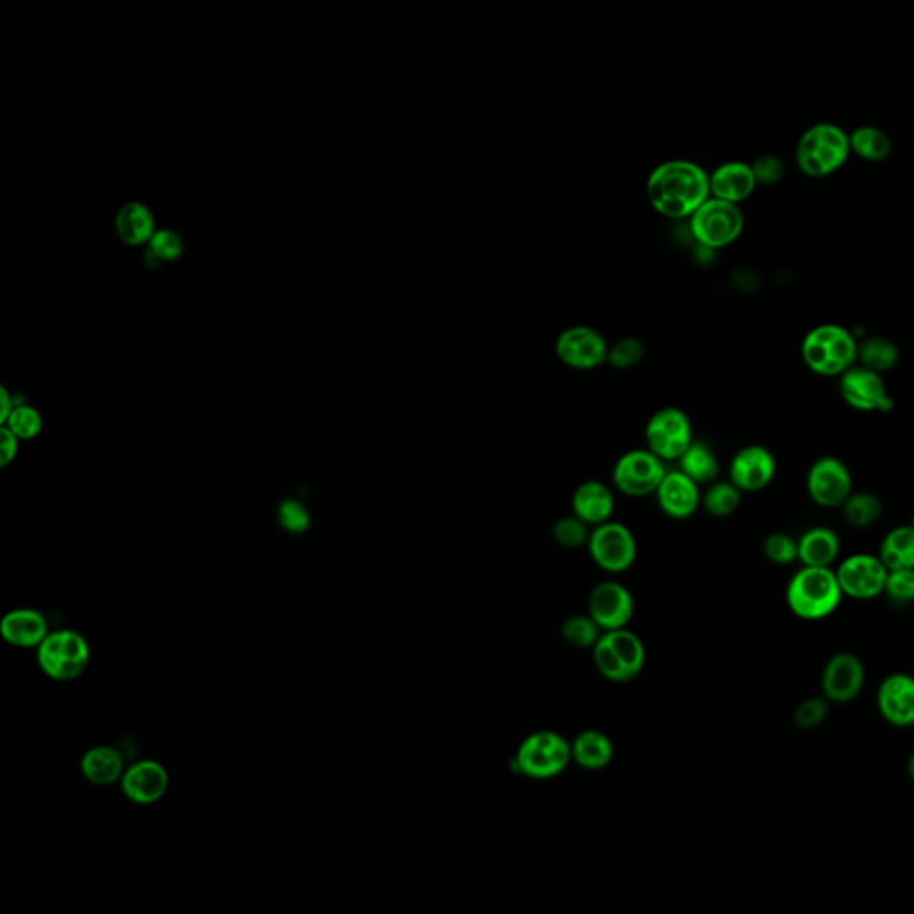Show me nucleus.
Masks as SVG:
<instances>
[{
  "mask_svg": "<svg viewBox=\"0 0 914 914\" xmlns=\"http://www.w3.org/2000/svg\"><path fill=\"white\" fill-rule=\"evenodd\" d=\"M81 772L95 786H109L122 779L124 760L112 747H95L83 755Z\"/></svg>",
  "mask_w": 914,
  "mask_h": 914,
  "instance_id": "cd10ccee",
  "label": "nucleus"
},
{
  "mask_svg": "<svg viewBox=\"0 0 914 914\" xmlns=\"http://www.w3.org/2000/svg\"><path fill=\"white\" fill-rule=\"evenodd\" d=\"M866 670L857 653L842 650L823 667L820 687L831 704H851L865 690Z\"/></svg>",
  "mask_w": 914,
  "mask_h": 914,
  "instance_id": "4468645a",
  "label": "nucleus"
},
{
  "mask_svg": "<svg viewBox=\"0 0 914 914\" xmlns=\"http://www.w3.org/2000/svg\"><path fill=\"white\" fill-rule=\"evenodd\" d=\"M809 499L820 508H842L854 494V483L848 466L837 458L825 455L814 461L806 477Z\"/></svg>",
  "mask_w": 914,
  "mask_h": 914,
  "instance_id": "ddd939ff",
  "label": "nucleus"
},
{
  "mask_svg": "<svg viewBox=\"0 0 914 914\" xmlns=\"http://www.w3.org/2000/svg\"><path fill=\"white\" fill-rule=\"evenodd\" d=\"M905 774L910 777L911 783H914V752L910 755L907 763H905Z\"/></svg>",
  "mask_w": 914,
  "mask_h": 914,
  "instance_id": "de8ad7c7",
  "label": "nucleus"
},
{
  "mask_svg": "<svg viewBox=\"0 0 914 914\" xmlns=\"http://www.w3.org/2000/svg\"><path fill=\"white\" fill-rule=\"evenodd\" d=\"M831 702L820 697H809L800 702L794 711V726L798 731H814L828 720Z\"/></svg>",
  "mask_w": 914,
  "mask_h": 914,
  "instance_id": "c9c22d12",
  "label": "nucleus"
},
{
  "mask_svg": "<svg viewBox=\"0 0 914 914\" xmlns=\"http://www.w3.org/2000/svg\"><path fill=\"white\" fill-rule=\"evenodd\" d=\"M169 789V774L158 761L143 760L122 775V791L131 802L140 806L158 802Z\"/></svg>",
  "mask_w": 914,
  "mask_h": 914,
  "instance_id": "412c9836",
  "label": "nucleus"
},
{
  "mask_svg": "<svg viewBox=\"0 0 914 914\" xmlns=\"http://www.w3.org/2000/svg\"><path fill=\"white\" fill-rule=\"evenodd\" d=\"M884 595L896 608L914 604V568L888 571Z\"/></svg>",
  "mask_w": 914,
  "mask_h": 914,
  "instance_id": "e433bc0d",
  "label": "nucleus"
},
{
  "mask_svg": "<svg viewBox=\"0 0 914 914\" xmlns=\"http://www.w3.org/2000/svg\"><path fill=\"white\" fill-rule=\"evenodd\" d=\"M763 554L774 565H791L798 562V540L786 532H772L763 542Z\"/></svg>",
  "mask_w": 914,
  "mask_h": 914,
  "instance_id": "4c0bfd02",
  "label": "nucleus"
},
{
  "mask_svg": "<svg viewBox=\"0 0 914 914\" xmlns=\"http://www.w3.org/2000/svg\"><path fill=\"white\" fill-rule=\"evenodd\" d=\"M840 393L843 401L856 412L886 413L895 406L881 373L873 372L863 365L856 363L840 375Z\"/></svg>",
  "mask_w": 914,
  "mask_h": 914,
  "instance_id": "2eb2a0df",
  "label": "nucleus"
},
{
  "mask_svg": "<svg viewBox=\"0 0 914 914\" xmlns=\"http://www.w3.org/2000/svg\"><path fill=\"white\" fill-rule=\"evenodd\" d=\"M845 522L854 529L871 528L879 522L884 511V504L871 491H854L842 506Z\"/></svg>",
  "mask_w": 914,
  "mask_h": 914,
  "instance_id": "2f4dec72",
  "label": "nucleus"
},
{
  "mask_svg": "<svg viewBox=\"0 0 914 914\" xmlns=\"http://www.w3.org/2000/svg\"><path fill=\"white\" fill-rule=\"evenodd\" d=\"M645 347L638 338L627 336V338L618 339L615 344L610 345V354H608V363L616 370H629L644 359Z\"/></svg>",
  "mask_w": 914,
  "mask_h": 914,
  "instance_id": "a19ab883",
  "label": "nucleus"
},
{
  "mask_svg": "<svg viewBox=\"0 0 914 914\" xmlns=\"http://www.w3.org/2000/svg\"><path fill=\"white\" fill-rule=\"evenodd\" d=\"M857 361L873 372H890L899 365L900 350L886 336H870V338L863 339L857 347Z\"/></svg>",
  "mask_w": 914,
  "mask_h": 914,
  "instance_id": "7c9ffc66",
  "label": "nucleus"
},
{
  "mask_svg": "<svg viewBox=\"0 0 914 914\" xmlns=\"http://www.w3.org/2000/svg\"><path fill=\"white\" fill-rule=\"evenodd\" d=\"M600 627L590 615H576L566 620L562 627L565 641L577 649H593L599 641Z\"/></svg>",
  "mask_w": 914,
  "mask_h": 914,
  "instance_id": "f704fd0d",
  "label": "nucleus"
},
{
  "mask_svg": "<svg viewBox=\"0 0 914 914\" xmlns=\"http://www.w3.org/2000/svg\"><path fill=\"white\" fill-rule=\"evenodd\" d=\"M149 251L158 262H175L183 256V238L170 229H160L150 238Z\"/></svg>",
  "mask_w": 914,
  "mask_h": 914,
  "instance_id": "79ce46f5",
  "label": "nucleus"
},
{
  "mask_svg": "<svg viewBox=\"0 0 914 914\" xmlns=\"http://www.w3.org/2000/svg\"><path fill=\"white\" fill-rule=\"evenodd\" d=\"M117 233L122 242L132 247L149 243L150 238L154 236L155 222L154 217L150 213V209L146 204L127 203L122 206L117 215Z\"/></svg>",
  "mask_w": 914,
  "mask_h": 914,
  "instance_id": "a878e982",
  "label": "nucleus"
},
{
  "mask_svg": "<svg viewBox=\"0 0 914 914\" xmlns=\"http://www.w3.org/2000/svg\"><path fill=\"white\" fill-rule=\"evenodd\" d=\"M879 557L888 570L914 568V528L899 525L882 537Z\"/></svg>",
  "mask_w": 914,
  "mask_h": 914,
  "instance_id": "c85d7f7f",
  "label": "nucleus"
},
{
  "mask_svg": "<svg viewBox=\"0 0 914 914\" xmlns=\"http://www.w3.org/2000/svg\"><path fill=\"white\" fill-rule=\"evenodd\" d=\"M4 427L15 432L20 440H33L44 429V418L34 407L15 406Z\"/></svg>",
  "mask_w": 914,
  "mask_h": 914,
  "instance_id": "ea45409f",
  "label": "nucleus"
},
{
  "mask_svg": "<svg viewBox=\"0 0 914 914\" xmlns=\"http://www.w3.org/2000/svg\"><path fill=\"white\" fill-rule=\"evenodd\" d=\"M679 470L697 484H711L718 479L720 463L711 447L693 440L686 452L679 458Z\"/></svg>",
  "mask_w": 914,
  "mask_h": 914,
  "instance_id": "c756f323",
  "label": "nucleus"
},
{
  "mask_svg": "<svg viewBox=\"0 0 914 914\" xmlns=\"http://www.w3.org/2000/svg\"><path fill=\"white\" fill-rule=\"evenodd\" d=\"M647 197L663 217L690 218L711 197L709 175L692 161H667L650 174Z\"/></svg>",
  "mask_w": 914,
  "mask_h": 914,
  "instance_id": "f257e3e1",
  "label": "nucleus"
},
{
  "mask_svg": "<svg viewBox=\"0 0 914 914\" xmlns=\"http://www.w3.org/2000/svg\"><path fill=\"white\" fill-rule=\"evenodd\" d=\"M588 551H590L591 559L602 570L622 574V571L629 570L636 562L638 545L629 528H625L624 523L610 520L593 528L588 540Z\"/></svg>",
  "mask_w": 914,
  "mask_h": 914,
  "instance_id": "9d476101",
  "label": "nucleus"
},
{
  "mask_svg": "<svg viewBox=\"0 0 914 914\" xmlns=\"http://www.w3.org/2000/svg\"><path fill=\"white\" fill-rule=\"evenodd\" d=\"M90 645L83 634L72 629L56 630L38 647V664L42 672L54 681L78 679L90 664Z\"/></svg>",
  "mask_w": 914,
  "mask_h": 914,
  "instance_id": "6e6552de",
  "label": "nucleus"
},
{
  "mask_svg": "<svg viewBox=\"0 0 914 914\" xmlns=\"http://www.w3.org/2000/svg\"><path fill=\"white\" fill-rule=\"evenodd\" d=\"M741 491L732 481H715L702 497L707 513L715 518H726L740 508Z\"/></svg>",
  "mask_w": 914,
  "mask_h": 914,
  "instance_id": "72a5a7b5",
  "label": "nucleus"
},
{
  "mask_svg": "<svg viewBox=\"0 0 914 914\" xmlns=\"http://www.w3.org/2000/svg\"><path fill=\"white\" fill-rule=\"evenodd\" d=\"M647 449L663 461H679L693 443L692 421L679 407H663L645 427Z\"/></svg>",
  "mask_w": 914,
  "mask_h": 914,
  "instance_id": "1a4fd4ad",
  "label": "nucleus"
},
{
  "mask_svg": "<svg viewBox=\"0 0 914 914\" xmlns=\"http://www.w3.org/2000/svg\"><path fill=\"white\" fill-rule=\"evenodd\" d=\"M752 170H754L757 184H765V186L780 183L786 175V165L777 155H761L754 161Z\"/></svg>",
  "mask_w": 914,
  "mask_h": 914,
  "instance_id": "c03bdc74",
  "label": "nucleus"
},
{
  "mask_svg": "<svg viewBox=\"0 0 914 914\" xmlns=\"http://www.w3.org/2000/svg\"><path fill=\"white\" fill-rule=\"evenodd\" d=\"M843 599L842 586L832 568L802 566L786 585L788 610L803 622L829 618L836 613Z\"/></svg>",
  "mask_w": 914,
  "mask_h": 914,
  "instance_id": "f03ea898",
  "label": "nucleus"
},
{
  "mask_svg": "<svg viewBox=\"0 0 914 914\" xmlns=\"http://www.w3.org/2000/svg\"><path fill=\"white\" fill-rule=\"evenodd\" d=\"M556 354L566 367L574 370H593L608 363L610 345L593 327L574 325L557 336Z\"/></svg>",
  "mask_w": 914,
  "mask_h": 914,
  "instance_id": "dca6fc26",
  "label": "nucleus"
},
{
  "mask_svg": "<svg viewBox=\"0 0 914 914\" xmlns=\"http://www.w3.org/2000/svg\"><path fill=\"white\" fill-rule=\"evenodd\" d=\"M664 474V461L649 449L629 450L616 461L613 483L622 494L638 499L656 494Z\"/></svg>",
  "mask_w": 914,
  "mask_h": 914,
  "instance_id": "9b49d317",
  "label": "nucleus"
},
{
  "mask_svg": "<svg viewBox=\"0 0 914 914\" xmlns=\"http://www.w3.org/2000/svg\"><path fill=\"white\" fill-rule=\"evenodd\" d=\"M775 455L763 446H747L738 450L729 466L732 483L747 494L765 489L775 479Z\"/></svg>",
  "mask_w": 914,
  "mask_h": 914,
  "instance_id": "6ab92c4d",
  "label": "nucleus"
},
{
  "mask_svg": "<svg viewBox=\"0 0 914 914\" xmlns=\"http://www.w3.org/2000/svg\"><path fill=\"white\" fill-rule=\"evenodd\" d=\"M615 749L604 732L588 729L577 736L571 743V761L585 770H602L610 765Z\"/></svg>",
  "mask_w": 914,
  "mask_h": 914,
  "instance_id": "bb28decb",
  "label": "nucleus"
},
{
  "mask_svg": "<svg viewBox=\"0 0 914 914\" xmlns=\"http://www.w3.org/2000/svg\"><path fill=\"white\" fill-rule=\"evenodd\" d=\"M571 511L588 525H600L610 522L615 511V497L610 486L600 481H586L571 497Z\"/></svg>",
  "mask_w": 914,
  "mask_h": 914,
  "instance_id": "5701e85b",
  "label": "nucleus"
},
{
  "mask_svg": "<svg viewBox=\"0 0 914 914\" xmlns=\"http://www.w3.org/2000/svg\"><path fill=\"white\" fill-rule=\"evenodd\" d=\"M856 336L842 325L823 324L806 334L802 359L811 372L823 378H840L857 363Z\"/></svg>",
  "mask_w": 914,
  "mask_h": 914,
  "instance_id": "20e7f679",
  "label": "nucleus"
},
{
  "mask_svg": "<svg viewBox=\"0 0 914 914\" xmlns=\"http://www.w3.org/2000/svg\"><path fill=\"white\" fill-rule=\"evenodd\" d=\"M0 435H2V450H0L2 452V465L8 466L16 458L20 438L15 432H11L8 427H2Z\"/></svg>",
  "mask_w": 914,
  "mask_h": 914,
  "instance_id": "a18cd8bd",
  "label": "nucleus"
},
{
  "mask_svg": "<svg viewBox=\"0 0 914 914\" xmlns=\"http://www.w3.org/2000/svg\"><path fill=\"white\" fill-rule=\"evenodd\" d=\"M842 554V540L831 528L808 529L798 537V562L802 566H822L831 568Z\"/></svg>",
  "mask_w": 914,
  "mask_h": 914,
  "instance_id": "393cba45",
  "label": "nucleus"
},
{
  "mask_svg": "<svg viewBox=\"0 0 914 914\" xmlns=\"http://www.w3.org/2000/svg\"><path fill=\"white\" fill-rule=\"evenodd\" d=\"M851 150L861 160L879 163L890 158L891 140L881 129L871 126L857 127L851 135Z\"/></svg>",
  "mask_w": 914,
  "mask_h": 914,
  "instance_id": "473e14b6",
  "label": "nucleus"
},
{
  "mask_svg": "<svg viewBox=\"0 0 914 914\" xmlns=\"http://www.w3.org/2000/svg\"><path fill=\"white\" fill-rule=\"evenodd\" d=\"M911 525H913V528H914V513H913V517H911Z\"/></svg>",
  "mask_w": 914,
  "mask_h": 914,
  "instance_id": "09e8293b",
  "label": "nucleus"
},
{
  "mask_svg": "<svg viewBox=\"0 0 914 914\" xmlns=\"http://www.w3.org/2000/svg\"><path fill=\"white\" fill-rule=\"evenodd\" d=\"M593 661L600 675L613 682H629L645 667V647L630 630H605L593 647Z\"/></svg>",
  "mask_w": 914,
  "mask_h": 914,
  "instance_id": "423d86ee",
  "label": "nucleus"
},
{
  "mask_svg": "<svg viewBox=\"0 0 914 914\" xmlns=\"http://www.w3.org/2000/svg\"><path fill=\"white\" fill-rule=\"evenodd\" d=\"M571 761V743L554 731L529 734L518 747L513 768L529 779H554L565 772Z\"/></svg>",
  "mask_w": 914,
  "mask_h": 914,
  "instance_id": "39448f33",
  "label": "nucleus"
},
{
  "mask_svg": "<svg viewBox=\"0 0 914 914\" xmlns=\"http://www.w3.org/2000/svg\"><path fill=\"white\" fill-rule=\"evenodd\" d=\"M0 397H2V407H0V420L2 424H5V420L10 418L11 412L15 409V402L11 401L10 393L5 392L4 387L0 390Z\"/></svg>",
  "mask_w": 914,
  "mask_h": 914,
  "instance_id": "49530a36",
  "label": "nucleus"
},
{
  "mask_svg": "<svg viewBox=\"0 0 914 914\" xmlns=\"http://www.w3.org/2000/svg\"><path fill=\"white\" fill-rule=\"evenodd\" d=\"M687 220L695 242L711 251L731 245L745 229V215L740 204L716 197H709Z\"/></svg>",
  "mask_w": 914,
  "mask_h": 914,
  "instance_id": "0eeeda50",
  "label": "nucleus"
},
{
  "mask_svg": "<svg viewBox=\"0 0 914 914\" xmlns=\"http://www.w3.org/2000/svg\"><path fill=\"white\" fill-rule=\"evenodd\" d=\"M877 711L890 726H914V675L893 672L877 687Z\"/></svg>",
  "mask_w": 914,
  "mask_h": 914,
  "instance_id": "a211bd4d",
  "label": "nucleus"
},
{
  "mask_svg": "<svg viewBox=\"0 0 914 914\" xmlns=\"http://www.w3.org/2000/svg\"><path fill=\"white\" fill-rule=\"evenodd\" d=\"M552 534L562 547L577 548L588 545L591 532L588 529V523L582 522L581 518L574 514V517L557 520L556 525L552 529Z\"/></svg>",
  "mask_w": 914,
  "mask_h": 914,
  "instance_id": "58836bf2",
  "label": "nucleus"
},
{
  "mask_svg": "<svg viewBox=\"0 0 914 914\" xmlns=\"http://www.w3.org/2000/svg\"><path fill=\"white\" fill-rule=\"evenodd\" d=\"M588 615L602 630L624 629L634 615V599L624 585L604 581L591 590Z\"/></svg>",
  "mask_w": 914,
  "mask_h": 914,
  "instance_id": "f3484780",
  "label": "nucleus"
},
{
  "mask_svg": "<svg viewBox=\"0 0 914 914\" xmlns=\"http://www.w3.org/2000/svg\"><path fill=\"white\" fill-rule=\"evenodd\" d=\"M709 184H711V197L740 204L754 194L757 181H755L752 165H747L741 161H729L709 175Z\"/></svg>",
  "mask_w": 914,
  "mask_h": 914,
  "instance_id": "b1692460",
  "label": "nucleus"
},
{
  "mask_svg": "<svg viewBox=\"0 0 914 914\" xmlns=\"http://www.w3.org/2000/svg\"><path fill=\"white\" fill-rule=\"evenodd\" d=\"M851 154L848 132L843 131L836 124L823 122L809 127L808 131L800 136L795 160L802 174L813 180H822L842 169Z\"/></svg>",
  "mask_w": 914,
  "mask_h": 914,
  "instance_id": "7ed1b4c3",
  "label": "nucleus"
},
{
  "mask_svg": "<svg viewBox=\"0 0 914 914\" xmlns=\"http://www.w3.org/2000/svg\"><path fill=\"white\" fill-rule=\"evenodd\" d=\"M888 568L879 554H852L845 557L836 568L837 581L843 595L854 600H873L884 595Z\"/></svg>",
  "mask_w": 914,
  "mask_h": 914,
  "instance_id": "f8f14e48",
  "label": "nucleus"
},
{
  "mask_svg": "<svg viewBox=\"0 0 914 914\" xmlns=\"http://www.w3.org/2000/svg\"><path fill=\"white\" fill-rule=\"evenodd\" d=\"M277 520L281 523V528L291 534H302L308 531L311 525V517L305 509L304 504L299 500L288 499L279 506L277 511Z\"/></svg>",
  "mask_w": 914,
  "mask_h": 914,
  "instance_id": "37998d69",
  "label": "nucleus"
},
{
  "mask_svg": "<svg viewBox=\"0 0 914 914\" xmlns=\"http://www.w3.org/2000/svg\"><path fill=\"white\" fill-rule=\"evenodd\" d=\"M701 484L687 477L681 470H670L656 489L659 508L675 520H684L697 511L702 502Z\"/></svg>",
  "mask_w": 914,
  "mask_h": 914,
  "instance_id": "aec40b11",
  "label": "nucleus"
},
{
  "mask_svg": "<svg viewBox=\"0 0 914 914\" xmlns=\"http://www.w3.org/2000/svg\"><path fill=\"white\" fill-rule=\"evenodd\" d=\"M49 634V624L39 611H10L0 620V636L16 649H38Z\"/></svg>",
  "mask_w": 914,
  "mask_h": 914,
  "instance_id": "4be33fe9",
  "label": "nucleus"
}]
</instances>
